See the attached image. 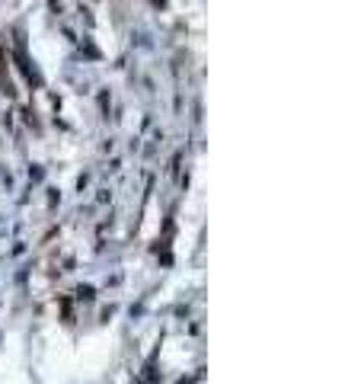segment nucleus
I'll return each instance as SVG.
<instances>
[]
</instances>
